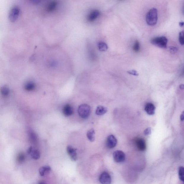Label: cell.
Listing matches in <instances>:
<instances>
[{
	"label": "cell",
	"instance_id": "6da1fadb",
	"mask_svg": "<svg viewBox=\"0 0 184 184\" xmlns=\"http://www.w3.org/2000/svg\"><path fill=\"white\" fill-rule=\"evenodd\" d=\"M158 10L155 8L150 9L146 15V20L147 23L150 26H154L157 23Z\"/></svg>",
	"mask_w": 184,
	"mask_h": 184
},
{
	"label": "cell",
	"instance_id": "7a4b0ae2",
	"mask_svg": "<svg viewBox=\"0 0 184 184\" xmlns=\"http://www.w3.org/2000/svg\"><path fill=\"white\" fill-rule=\"evenodd\" d=\"M77 111L79 116L81 118L83 119H87L90 116L91 108L88 105L82 104L79 106Z\"/></svg>",
	"mask_w": 184,
	"mask_h": 184
},
{
	"label": "cell",
	"instance_id": "3957f363",
	"mask_svg": "<svg viewBox=\"0 0 184 184\" xmlns=\"http://www.w3.org/2000/svg\"><path fill=\"white\" fill-rule=\"evenodd\" d=\"M151 43L153 45L161 48H166L168 39L165 36L156 37L151 40Z\"/></svg>",
	"mask_w": 184,
	"mask_h": 184
},
{
	"label": "cell",
	"instance_id": "277c9868",
	"mask_svg": "<svg viewBox=\"0 0 184 184\" xmlns=\"http://www.w3.org/2000/svg\"><path fill=\"white\" fill-rule=\"evenodd\" d=\"M113 158L116 163H122L126 159V155L122 151L116 150L113 153Z\"/></svg>",
	"mask_w": 184,
	"mask_h": 184
},
{
	"label": "cell",
	"instance_id": "5b68a950",
	"mask_svg": "<svg viewBox=\"0 0 184 184\" xmlns=\"http://www.w3.org/2000/svg\"><path fill=\"white\" fill-rule=\"evenodd\" d=\"M20 9L17 7H14L10 11L9 13V19L11 23H14L18 19L19 16Z\"/></svg>",
	"mask_w": 184,
	"mask_h": 184
},
{
	"label": "cell",
	"instance_id": "8992f818",
	"mask_svg": "<svg viewBox=\"0 0 184 184\" xmlns=\"http://www.w3.org/2000/svg\"><path fill=\"white\" fill-rule=\"evenodd\" d=\"M36 85L34 82L31 80L27 81L23 85V88L27 92H34L36 89Z\"/></svg>",
	"mask_w": 184,
	"mask_h": 184
},
{
	"label": "cell",
	"instance_id": "52a82bcc",
	"mask_svg": "<svg viewBox=\"0 0 184 184\" xmlns=\"http://www.w3.org/2000/svg\"><path fill=\"white\" fill-rule=\"evenodd\" d=\"M99 181L102 184H110L111 183V179L110 175L107 172H104L99 177Z\"/></svg>",
	"mask_w": 184,
	"mask_h": 184
},
{
	"label": "cell",
	"instance_id": "ba28073f",
	"mask_svg": "<svg viewBox=\"0 0 184 184\" xmlns=\"http://www.w3.org/2000/svg\"><path fill=\"white\" fill-rule=\"evenodd\" d=\"M28 153L33 159H39L40 156V152L33 146L30 147L28 150Z\"/></svg>",
	"mask_w": 184,
	"mask_h": 184
},
{
	"label": "cell",
	"instance_id": "9c48e42d",
	"mask_svg": "<svg viewBox=\"0 0 184 184\" xmlns=\"http://www.w3.org/2000/svg\"><path fill=\"white\" fill-rule=\"evenodd\" d=\"M117 140L115 137L113 135H110L108 137L106 145L107 147L109 148H113L115 147L117 145Z\"/></svg>",
	"mask_w": 184,
	"mask_h": 184
},
{
	"label": "cell",
	"instance_id": "30bf717a",
	"mask_svg": "<svg viewBox=\"0 0 184 184\" xmlns=\"http://www.w3.org/2000/svg\"><path fill=\"white\" fill-rule=\"evenodd\" d=\"M77 149L74 148L72 146L69 145L67 148V153L70 156L71 159L73 161H76L77 159Z\"/></svg>",
	"mask_w": 184,
	"mask_h": 184
},
{
	"label": "cell",
	"instance_id": "8fae6325",
	"mask_svg": "<svg viewBox=\"0 0 184 184\" xmlns=\"http://www.w3.org/2000/svg\"><path fill=\"white\" fill-rule=\"evenodd\" d=\"M62 111L64 115L67 117L73 114V109L70 104H67L64 106Z\"/></svg>",
	"mask_w": 184,
	"mask_h": 184
},
{
	"label": "cell",
	"instance_id": "7c38bea8",
	"mask_svg": "<svg viewBox=\"0 0 184 184\" xmlns=\"http://www.w3.org/2000/svg\"><path fill=\"white\" fill-rule=\"evenodd\" d=\"M136 143L138 149L140 151H144L146 149L145 141L143 138H138L136 140Z\"/></svg>",
	"mask_w": 184,
	"mask_h": 184
},
{
	"label": "cell",
	"instance_id": "4fadbf2b",
	"mask_svg": "<svg viewBox=\"0 0 184 184\" xmlns=\"http://www.w3.org/2000/svg\"><path fill=\"white\" fill-rule=\"evenodd\" d=\"M100 15V12L97 10H94L90 13L87 17V20L89 22H92L95 20Z\"/></svg>",
	"mask_w": 184,
	"mask_h": 184
},
{
	"label": "cell",
	"instance_id": "5bb4252c",
	"mask_svg": "<svg viewBox=\"0 0 184 184\" xmlns=\"http://www.w3.org/2000/svg\"><path fill=\"white\" fill-rule=\"evenodd\" d=\"M145 110L148 114L153 115L155 113V106L151 103H148L145 106Z\"/></svg>",
	"mask_w": 184,
	"mask_h": 184
},
{
	"label": "cell",
	"instance_id": "9a60e30c",
	"mask_svg": "<svg viewBox=\"0 0 184 184\" xmlns=\"http://www.w3.org/2000/svg\"><path fill=\"white\" fill-rule=\"evenodd\" d=\"M51 170V167L48 165H46L40 168L39 169V173L40 176L43 177L49 173Z\"/></svg>",
	"mask_w": 184,
	"mask_h": 184
},
{
	"label": "cell",
	"instance_id": "2e32d148",
	"mask_svg": "<svg viewBox=\"0 0 184 184\" xmlns=\"http://www.w3.org/2000/svg\"><path fill=\"white\" fill-rule=\"evenodd\" d=\"M28 135L31 142L33 144H36L38 141V137L35 133L33 131L30 130L28 132Z\"/></svg>",
	"mask_w": 184,
	"mask_h": 184
},
{
	"label": "cell",
	"instance_id": "e0dca14e",
	"mask_svg": "<svg viewBox=\"0 0 184 184\" xmlns=\"http://www.w3.org/2000/svg\"><path fill=\"white\" fill-rule=\"evenodd\" d=\"M107 111V108L102 106L97 107L96 110V114L98 116H102L106 113Z\"/></svg>",
	"mask_w": 184,
	"mask_h": 184
},
{
	"label": "cell",
	"instance_id": "ac0fdd59",
	"mask_svg": "<svg viewBox=\"0 0 184 184\" xmlns=\"http://www.w3.org/2000/svg\"><path fill=\"white\" fill-rule=\"evenodd\" d=\"M1 94L3 97H7L9 94L10 90L7 86H3L1 87Z\"/></svg>",
	"mask_w": 184,
	"mask_h": 184
},
{
	"label": "cell",
	"instance_id": "d6986e66",
	"mask_svg": "<svg viewBox=\"0 0 184 184\" xmlns=\"http://www.w3.org/2000/svg\"><path fill=\"white\" fill-rule=\"evenodd\" d=\"M95 132L94 129H91L87 132V137L89 141L91 142H93L95 140Z\"/></svg>",
	"mask_w": 184,
	"mask_h": 184
},
{
	"label": "cell",
	"instance_id": "ffe728a7",
	"mask_svg": "<svg viewBox=\"0 0 184 184\" xmlns=\"http://www.w3.org/2000/svg\"><path fill=\"white\" fill-rule=\"evenodd\" d=\"M57 5V1H53L49 4L47 8V11L48 12H52L55 10Z\"/></svg>",
	"mask_w": 184,
	"mask_h": 184
},
{
	"label": "cell",
	"instance_id": "44dd1931",
	"mask_svg": "<svg viewBox=\"0 0 184 184\" xmlns=\"http://www.w3.org/2000/svg\"><path fill=\"white\" fill-rule=\"evenodd\" d=\"M98 47L99 50L101 52H105L108 49L107 44L104 42H100L98 44Z\"/></svg>",
	"mask_w": 184,
	"mask_h": 184
},
{
	"label": "cell",
	"instance_id": "7402d4cb",
	"mask_svg": "<svg viewBox=\"0 0 184 184\" xmlns=\"http://www.w3.org/2000/svg\"><path fill=\"white\" fill-rule=\"evenodd\" d=\"M179 177L180 180L184 183V168L181 167L179 169Z\"/></svg>",
	"mask_w": 184,
	"mask_h": 184
},
{
	"label": "cell",
	"instance_id": "603a6c76",
	"mask_svg": "<svg viewBox=\"0 0 184 184\" xmlns=\"http://www.w3.org/2000/svg\"><path fill=\"white\" fill-rule=\"evenodd\" d=\"M25 156L24 153H21L18 155L17 158L18 163H23L25 161Z\"/></svg>",
	"mask_w": 184,
	"mask_h": 184
},
{
	"label": "cell",
	"instance_id": "cb8c5ba5",
	"mask_svg": "<svg viewBox=\"0 0 184 184\" xmlns=\"http://www.w3.org/2000/svg\"><path fill=\"white\" fill-rule=\"evenodd\" d=\"M57 64H58V63H57L56 60H49V62H48V65L50 68H53L56 67Z\"/></svg>",
	"mask_w": 184,
	"mask_h": 184
},
{
	"label": "cell",
	"instance_id": "d4e9b609",
	"mask_svg": "<svg viewBox=\"0 0 184 184\" xmlns=\"http://www.w3.org/2000/svg\"><path fill=\"white\" fill-rule=\"evenodd\" d=\"M133 51L136 52H138L140 50V44L139 41L136 40L133 47Z\"/></svg>",
	"mask_w": 184,
	"mask_h": 184
},
{
	"label": "cell",
	"instance_id": "484cf974",
	"mask_svg": "<svg viewBox=\"0 0 184 184\" xmlns=\"http://www.w3.org/2000/svg\"><path fill=\"white\" fill-rule=\"evenodd\" d=\"M179 40L180 44L184 45V31H182L180 33Z\"/></svg>",
	"mask_w": 184,
	"mask_h": 184
},
{
	"label": "cell",
	"instance_id": "4316f807",
	"mask_svg": "<svg viewBox=\"0 0 184 184\" xmlns=\"http://www.w3.org/2000/svg\"><path fill=\"white\" fill-rule=\"evenodd\" d=\"M170 52L172 53H175L178 51V49L176 47H169Z\"/></svg>",
	"mask_w": 184,
	"mask_h": 184
},
{
	"label": "cell",
	"instance_id": "83f0119b",
	"mask_svg": "<svg viewBox=\"0 0 184 184\" xmlns=\"http://www.w3.org/2000/svg\"><path fill=\"white\" fill-rule=\"evenodd\" d=\"M151 133V129L150 127H148L145 130L144 134L145 135L147 136L149 135Z\"/></svg>",
	"mask_w": 184,
	"mask_h": 184
},
{
	"label": "cell",
	"instance_id": "f1b7e54d",
	"mask_svg": "<svg viewBox=\"0 0 184 184\" xmlns=\"http://www.w3.org/2000/svg\"><path fill=\"white\" fill-rule=\"evenodd\" d=\"M30 2L34 4H38L41 2V0H29Z\"/></svg>",
	"mask_w": 184,
	"mask_h": 184
},
{
	"label": "cell",
	"instance_id": "f546056e",
	"mask_svg": "<svg viewBox=\"0 0 184 184\" xmlns=\"http://www.w3.org/2000/svg\"><path fill=\"white\" fill-rule=\"evenodd\" d=\"M128 73H129L130 74H131L132 75L137 76L138 75V74L137 72L135 70H131L130 71H129L128 72Z\"/></svg>",
	"mask_w": 184,
	"mask_h": 184
},
{
	"label": "cell",
	"instance_id": "4dcf8cb0",
	"mask_svg": "<svg viewBox=\"0 0 184 184\" xmlns=\"http://www.w3.org/2000/svg\"><path fill=\"white\" fill-rule=\"evenodd\" d=\"M180 119L182 121L184 120V111L182 113L181 116H180Z\"/></svg>",
	"mask_w": 184,
	"mask_h": 184
},
{
	"label": "cell",
	"instance_id": "1f68e13d",
	"mask_svg": "<svg viewBox=\"0 0 184 184\" xmlns=\"http://www.w3.org/2000/svg\"><path fill=\"white\" fill-rule=\"evenodd\" d=\"M181 90H184V84H180L179 86Z\"/></svg>",
	"mask_w": 184,
	"mask_h": 184
},
{
	"label": "cell",
	"instance_id": "d6a6232c",
	"mask_svg": "<svg viewBox=\"0 0 184 184\" xmlns=\"http://www.w3.org/2000/svg\"><path fill=\"white\" fill-rule=\"evenodd\" d=\"M179 25L181 27L183 26L184 25V22H180L179 23Z\"/></svg>",
	"mask_w": 184,
	"mask_h": 184
},
{
	"label": "cell",
	"instance_id": "836d02e7",
	"mask_svg": "<svg viewBox=\"0 0 184 184\" xmlns=\"http://www.w3.org/2000/svg\"><path fill=\"white\" fill-rule=\"evenodd\" d=\"M45 183H45V181H41V182H40L39 183V184H45Z\"/></svg>",
	"mask_w": 184,
	"mask_h": 184
},
{
	"label": "cell",
	"instance_id": "e575fe53",
	"mask_svg": "<svg viewBox=\"0 0 184 184\" xmlns=\"http://www.w3.org/2000/svg\"><path fill=\"white\" fill-rule=\"evenodd\" d=\"M183 74H184V71H183Z\"/></svg>",
	"mask_w": 184,
	"mask_h": 184
},
{
	"label": "cell",
	"instance_id": "d590c367",
	"mask_svg": "<svg viewBox=\"0 0 184 184\" xmlns=\"http://www.w3.org/2000/svg\"></svg>",
	"mask_w": 184,
	"mask_h": 184
},
{
	"label": "cell",
	"instance_id": "8d00e7d4",
	"mask_svg": "<svg viewBox=\"0 0 184 184\" xmlns=\"http://www.w3.org/2000/svg\"><path fill=\"white\" fill-rule=\"evenodd\" d=\"M120 1H122V0H120Z\"/></svg>",
	"mask_w": 184,
	"mask_h": 184
}]
</instances>
